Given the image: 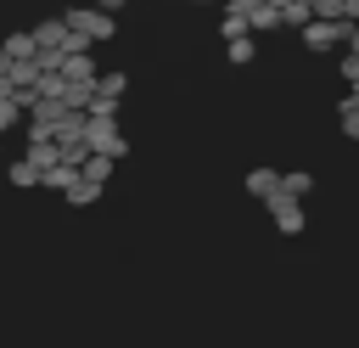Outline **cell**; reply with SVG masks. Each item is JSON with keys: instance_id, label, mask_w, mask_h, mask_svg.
<instances>
[{"instance_id": "cell-1", "label": "cell", "mask_w": 359, "mask_h": 348, "mask_svg": "<svg viewBox=\"0 0 359 348\" xmlns=\"http://www.w3.org/2000/svg\"><path fill=\"white\" fill-rule=\"evenodd\" d=\"M11 118H17V112H11V101H6V95H0V129H6V123H11Z\"/></svg>"}]
</instances>
